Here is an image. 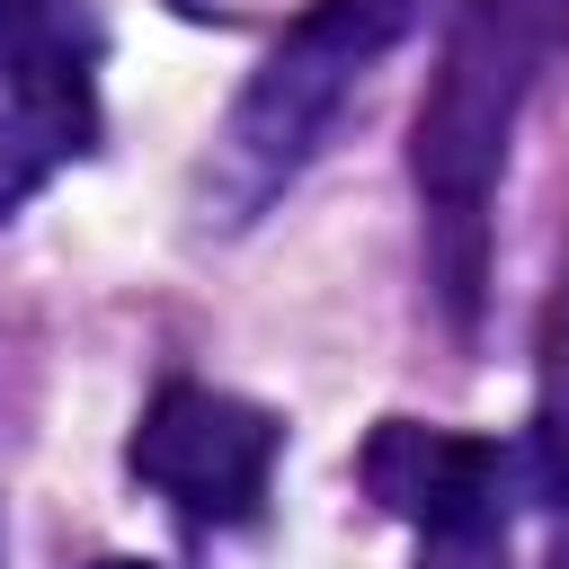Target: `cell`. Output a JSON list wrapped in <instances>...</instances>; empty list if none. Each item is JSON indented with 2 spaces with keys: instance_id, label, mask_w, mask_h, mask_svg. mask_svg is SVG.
I'll return each instance as SVG.
<instances>
[{
  "instance_id": "52a82bcc",
  "label": "cell",
  "mask_w": 569,
  "mask_h": 569,
  "mask_svg": "<svg viewBox=\"0 0 569 569\" xmlns=\"http://www.w3.org/2000/svg\"><path fill=\"white\" fill-rule=\"evenodd\" d=\"M89 569H151V560H124V551H116V560H89Z\"/></svg>"
},
{
  "instance_id": "6da1fadb",
  "label": "cell",
  "mask_w": 569,
  "mask_h": 569,
  "mask_svg": "<svg viewBox=\"0 0 569 569\" xmlns=\"http://www.w3.org/2000/svg\"><path fill=\"white\" fill-rule=\"evenodd\" d=\"M569 53V0H453L418 124H409V187L427 231V284L436 311L471 338L489 302V204L507 178V142L542 89V71Z\"/></svg>"
},
{
  "instance_id": "8992f818",
  "label": "cell",
  "mask_w": 569,
  "mask_h": 569,
  "mask_svg": "<svg viewBox=\"0 0 569 569\" xmlns=\"http://www.w3.org/2000/svg\"><path fill=\"white\" fill-rule=\"evenodd\" d=\"M418 569H507V533H418Z\"/></svg>"
},
{
  "instance_id": "5b68a950",
  "label": "cell",
  "mask_w": 569,
  "mask_h": 569,
  "mask_svg": "<svg viewBox=\"0 0 569 569\" xmlns=\"http://www.w3.org/2000/svg\"><path fill=\"white\" fill-rule=\"evenodd\" d=\"M356 480L382 516H400L418 533H507L516 489H525V471L498 436L418 427V418H382L356 453Z\"/></svg>"
},
{
  "instance_id": "277c9868",
  "label": "cell",
  "mask_w": 569,
  "mask_h": 569,
  "mask_svg": "<svg viewBox=\"0 0 569 569\" xmlns=\"http://www.w3.org/2000/svg\"><path fill=\"white\" fill-rule=\"evenodd\" d=\"M276 453H284V418L222 391V382H160L133 418V480L151 498H169L187 525L204 533H231V525H258L267 507V480H276Z\"/></svg>"
},
{
  "instance_id": "7a4b0ae2",
  "label": "cell",
  "mask_w": 569,
  "mask_h": 569,
  "mask_svg": "<svg viewBox=\"0 0 569 569\" xmlns=\"http://www.w3.org/2000/svg\"><path fill=\"white\" fill-rule=\"evenodd\" d=\"M427 18V0H311L276 44L267 62L249 71V89L231 98L222 133H213V160H204V222L240 231L258 222L302 169L311 151L329 142L338 107L356 98V80Z\"/></svg>"
},
{
  "instance_id": "3957f363",
  "label": "cell",
  "mask_w": 569,
  "mask_h": 569,
  "mask_svg": "<svg viewBox=\"0 0 569 569\" xmlns=\"http://www.w3.org/2000/svg\"><path fill=\"white\" fill-rule=\"evenodd\" d=\"M98 53L89 0H0V222L98 151Z\"/></svg>"
}]
</instances>
